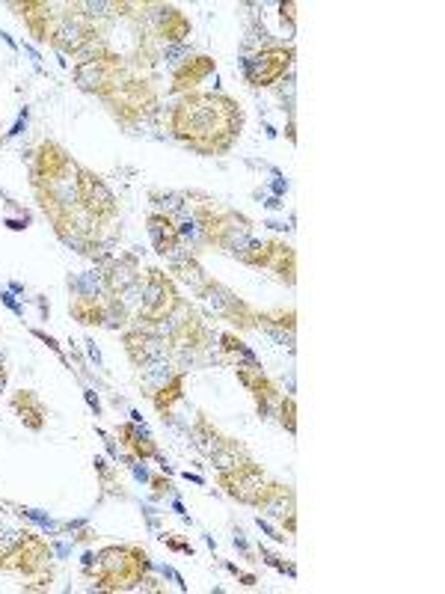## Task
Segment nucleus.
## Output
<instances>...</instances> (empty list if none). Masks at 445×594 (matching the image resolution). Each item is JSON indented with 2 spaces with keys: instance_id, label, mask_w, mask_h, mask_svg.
Returning a JSON list of instances; mask_svg holds the SVG:
<instances>
[{
  "instance_id": "obj_1",
  "label": "nucleus",
  "mask_w": 445,
  "mask_h": 594,
  "mask_svg": "<svg viewBox=\"0 0 445 594\" xmlns=\"http://www.w3.org/2000/svg\"><path fill=\"white\" fill-rule=\"evenodd\" d=\"M244 125L241 104L214 93H190L170 113V131L202 155H223L232 149Z\"/></svg>"
},
{
  "instance_id": "obj_2",
  "label": "nucleus",
  "mask_w": 445,
  "mask_h": 594,
  "mask_svg": "<svg viewBox=\"0 0 445 594\" xmlns=\"http://www.w3.org/2000/svg\"><path fill=\"white\" fill-rule=\"evenodd\" d=\"M149 574V553L137 544L104 547L92 565L95 589L101 592H134Z\"/></svg>"
},
{
  "instance_id": "obj_3",
  "label": "nucleus",
  "mask_w": 445,
  "mask_h": 594,
  "mask_svg": "<svg viewBox=\"0 0 445 594\" xmlns=\"http://www.w3.org/2000/svg\"><path fill=\"white\" fill-rule=\"evenodd\" d=\"M125 60L110 51V48H95L92 57H81L78 66H75V81L81 84V90L95 93L101 99H107L122 81H125Z\"/></svg>"
},
{
  "instance_id": "obj_4",
  "label": "nucleus",
  "mask_w": 445,
  "mask_h": 594,
  "mask_svg": "<svg viewBox=\"0 0 445 594\" xmlns=\"http://www.w3.org/2000/svg\"><path fill=\"white\" fill-rule=\"evenodd\" d=\"M193 217H196V223H199L205 241L214 244V247H223V250H226V247H235V241H238L241 235L250 232V220H247V217H241V214H235V211H229V208H220V205L211 202V199L196 202Z\"/></svg>"
},
{
  "instance_id": "obj_5",
  "label": "nucleus",
  "mask_w": 445,
  "mask_h": 594,
  "mask_svg": "<svg viewBox=\"0 0 445 594\" xmlns=\"http://www.w3.org/2000/svg\"><path fill=\"white\" fill-rule=\"evenodd\" d=\"M178 306H181V297H178L173 277L161 268H149L143 280V303H140L137 318L143 324H164L176 315Z\"/></svg>"
},
{
  "instance_id": "obj_6",
  "label": "nucleus",
  "mask_w": 445,
  "mask_h": 594,
  "mask_svg": "<svg viewBox=\"0 0 445 594\" xmlns=\"http://www.w3.org/2000/svg\"><path fill=\"white\" fill-rule=\"evenodd\" d=\"M95 21L89 18V12H81V6H69L66 15H54V27H51V45H57L66 54H84L87 48L95 45Z\"/></svg>"
},
{
  "instance_id": "obj_7",
  "label": "nucleus",
  "mask_w": 445,
  "mask_h": 594,
  "mask_svg": "<svg viewBox=\"0 0 445 594\" xmlns=\"http://www.w3.org/2000/svg\"><path fill=\"white\" fill-rule=\"evenodd\" d=\"M51 547L39 535H21L15 544L0 547V571H12L21 577H33L48 568Z\"/></svg>"
},
{
  "instance_id": "obj_8",
  "label": "nucleus",
  "mask_w": 445,
  "mask_h": 594,
  "mask_svg": "<svg viewBox=\"0 0 445 594\" xmlns=\"http://www.w3.org/2000/svg\"><path fill=\"white\" fill-rule=\"evenodd\" d=\"M241 262L253 265V268H267L273 271L279 280H285L288 286H294V274H297V256L294 250L285 244V241H276V238H267L259 244H250L247 250H238Z\"/></svg>"
},
{
  "instance_id": "obj_9",
  "label": "nucleus",
  "mask_w": 445,
  "mask_h": 594,
  "mask_svg": "<svg viewBox=\"0 0 445 594\" xmlns=\"http://www.w3.org/2000/svg\"><path fill=\"white\" fill-rule=\"evenodd\" d=\"M110 107L113 113L122 119V122H140L146 119L155 107H158V96L152 90L149 81H140V78H125L110 96Z\"/></svg>"
},
{
  "instance_id": "obj_10",
  "label": "nucleus",
  "mask_w": 445,
  "mask_h": 594,
  "mask_svg": "<svg viewBox=\"0 0 445 594\" xmlns=\"http://www.w3.org/2000/svg\"><path fill=\"white\" fill-rule=\"evenodd\" d=\"M75 199L92 223H107L116 217V197L95 173H89L84 167L75 170Z\"/></svg>"
},
{
  "instance_id": "obj_11",
  "label": "nucleus",
  "mask_w": 445,
  "mask_h": 594,
  "mask_svg": "<svg viewBox=\"0 0 445 594\" xmlns=\"http://www.w3.org/2000/svg\"><path fill=\"white\" fill-rule=\"evenodd\" d=\"M78 167L72 164V158L66 155L63 146L45 140L36 149V161H33V188H51L60 191V185L75 173Z\"/></svg>"
},
{
  "instance_id": "obj_12",
  "label": "nucleus",
  "mask_w": 445,
  "mask_h": 594,
  "mask_svg": "<svg viewBox=\"0 0 445 594\" xmlns=\"http://www.w3.org/2000/svg\"><path fill=\"white\" fill-rule=\"evenodd\" d=\"M217 482H220V488L232 496V499L247 502V505H256V499H259L262 488H265L267 476L256 461L244 458V461H238V464L220 470V479H217Z\"/></svg>"
},
{
  "instance_id": "obj_13",
  "label": "nucleus",
  "mask_w": 445,
  "mask_h": 594,
  "mask_svg": "<svg viewBox=\"0 0 445 594\" xmlns=\"http://www.w3.org/2000/svg\"><path fill=\"white\" fill-rule=\"evenodd\" d=\"M294 63V48L291 45H270L262 48L259 54H253L247 60V81L253 87H273L279 78H285V72Z\"/></svg>"
},
{
  "instance_id": "obj_14",
  "label": "nucleus",
  "mask_w": 445,
  "mask_h": 594,
  "mask_svg": "<svg viewBox=\"0 0 445 594\" xmlns=\"http://www.w3.org/2000/svg\"><path fill=\"white\" fill-rule=\"evenodd\" d=\"M238 381L253 393L256 398V407H259V416L265 419L267 413H270V407L273 404H279V387L270 381L265 375V369L259 366V363H238Z\"/></svg>"
},
{
  "instance_id": "obj_15",
  "label": "nucleus",
  "mask_w": 445,
  "mask_h": 594,
  "mask_svg": "<svg viewBox=\"0 0 445 594\" xmlns=\"http://www.w3.org/2000/svg\"><path fill=\"white\" fill-rule=\"evenodd\" d=\"M214 72H217V60H214V57H205V54L187 57L176 69V75H173L170 93H173V96H190V93H193L208 75H214Z\"/></svg>"
},
{
  "instance_id": "obj_16",
  "label": "nucleus",
  "mask_w": 445,
  "mask_h": 594,
  "mask_svg": "<svg viewBox=\"0 0 445 594\" xmlns=\"http://www.w3.org/2000/svg\"><path fill=\"white\" fill-rule=\"evenodd\" d=\"M208 342H211V333H208L205 321L193 309H187L184 318L176 321V327H173V345L178 351H205Z\"/></svg>"
},
{
  "instance_id": "obj_17",
  "label": "nucleus",
  "mask_w": 445,
  "mask_h": 594,
  "mask_svg": "<svg viewBox=\"0 0 445 594\" xmlns=\"http://www.w3.org/2000/svg\"><path fill=\"white\" fill-rule=\"evenodd\" d=\"M104 280H107L110 295L122 297L131 286L140 283V265H137V259H134V256H119V259H113V262L107 265Z\"/></svg>"
},
{
  "instance_id": "obj_18",
  "label": "nucleus",
  "mask_w": 445,
  "mask_h": 594,
  "mask_svg": "<svg viewBox=\"0 0 445 594\" xmlns=\"http://www.w3.org/2000/svg\"><path fill=\"white\" fill-rule=\"evenodd\" d=\"M21 21L27 24L30 36L36 42H51V27H54V12L48 3H15Z\"/></svg>"
},
{
  "instance_id": "obj_19",
  "label": "nucleus",
  "mask_w": 445,
  "mask_h": 594,
  "mask_svg": "<svg viewBox=\"0 0 445 594\" xmlns=\"http://www.w3.org/2000/svg\"><path fill=\"white\" fill-rule=\"evenodd\" d=\"M149 235H152V244L161 256H173L178 250L181 229L170 214H149Z\"/></svg>"
},
{
  "instance_id": "obj_20",
  "label": "nucleus",
  "mask_w": 445,
  "mask_h": 594,
  "mask_svg": "<svg viewBox=\"0 0 445 594\" xmlns=\"http://www.w3.org/2000/svg\"><path fill=\"white\" fill-rule=\"evenodd\" d=\"M12 410L18 413V419H21L30 431H42L45 422H48V407H45V401L36 396V393H30V390H21V393L12 396Z\"/></svg>"
},
{
  "instance_id": "obj_21",
  "label": "nucleus",
  "mask_w": 445,
  "mask_h": 594,
  "mask_svg": "<svg viewBox=\"0 0 445 594\" xmlns=\"http://www.w3.org/2000/svg\"><path fill=\"white\" fill-rule=\"evenodd\" d=\"M72 318L81 321V324H89V327H101V324L110 321V300L92 295L75 297L72 300Z\"/></svg>"
},
{
  "instance_id": "obj_22",
  "label": "nucleus",
  "mask_w": 445,
  "mask_h": 594,
  "mask_svg": "<svg viewBox=\"0 0 445 594\" xmlns=\"http://www.w3.org/2000/svg\"><path fill=\"white\" fill-rule=\"evenodd\" d=\"M125 354L134 366H149L158 354V339L143 333V330H128L125 333Z\"/></svg>"
},
{
  "instance_id": "obj_23",
  "label": "nucleus",
  "mask_w": 445,
  "mask_h": 594,
  "mask_svg": "<svg viewBox=\"0 0 445 594\" xmlns=\"http://www.w3.org/2000/svg\"><path fill=\"white\" fill-rule=\"evenodd\" d=\"M158 36L164 39V42H184L187 36H190V18L176 9V6H167V9H161V18H158Z\"/></svg>"
},
{
  "instance_id": "obj_24",
  "label": "nucleus",
  "mask_w": 445,
  "mask_h": 594,
  "mask_svg": "<svg viewBox=\"0 0 445 594\" xmlns=\"http://www.w3.org/2000/svg\"><path fill=\"white\" fill-rule=\"evenodd\" d=\"M119 437H122V446L131 452V458H137V461L158 458V446H155V440H152V437H146V434H140V428H137L134 422L122 425V428H119Z\"/></svg>"
},
{
  "instance_id": "obj_25",
  "label": "nucleus",
  "mask_w": 445,
  "mask_h": 594,
  "mask_svg": "<svg viewBox=\"0 0 445 594\" xmlns=\"http://www.w3.org/2000/svg\"><path fill=\"white\" fill-rule=\"evenodd\" d=\"M184 381H187V375L184 372H178L173 378H167V384H161L158 387V393L152 396V404H155V410L167 419L170 416V410L176 407L181 396H184Z\"/></svg>"
},
{
  "instance_id": "obj_26",
  "label": "nucleus",
  "mask_w": 445,
  "mask_h": 594,
  "mask_svg": "<svg viewBox=\"0 0 445 594\" xmlns=\"http://www.w3.org/2000/svg\"><path fill=\"white\" fill-rule=\"evenodd\" d=\"M173 271H176L184 283H190V286H193V292H196V295H208L211 289H217V283H211V280L205 277V271L199 268V262H196L193 256L176 262V268H173Z\"/></svg>"
},
{
  "instance_id": "obj_27",
  "label": "nucleus",
  "mask_w": 445,
  "mask_h": 594,
  "mask_svg": "<svg viewBox=\"0 0 445 594\" xmlns=\"http://www.w3.org/2000/svg\"><path fill=\"white\" fill-rule=\"evenodd\" d=\"M223 318H229V321H235V324H241V327H256V324H259V312H256L253 306H247L244 300H238V297L232 295H226Z\"/></svg>"
},
{
  "instance_id": "obj_28",
  "label": "nucleus",
  "mask_w": 445,
  "mask_h": 594,
  "mask_svg": "<svg viewBox=\"0 0 445 594\" xmlns=\"http://www.w3.org/2000/svg\"><path fill=\"white\" fill-rule=\"evenodd\" d=\"M220 351H223V357H226V360H232L235 366H238L241 360H244V363H256L253 351H250V348H247L235 333H223V336H220Z\"/></svg>"
},
{
  "instance_id": "obj_29",
  "label": "nucleus",
  "mask_w": 445,
  "mask_h": 594,
  "mask_svg": "<svg viewBox=\"0 0 445 594\" xmlns=\"http://www.w3.org/2000/svg\"><path fill=\"white\" fill-rule=\"evenodd\" d=\"M259 321L267 324V327H279V330H288V333H294V327H297V312H294V306H288V309H270V312H259Z\"/></svg>"
},
{
  "instance_id": "obj_30",
  "label": "nucleus",
  "mask_w": 445,
  "mask_h": 594,
  "mask_svg": "<svg viewBox=\"0 0 445 594\" xmlns=\"http://www.w3.org/2000/svg\"><path fill=\"white\" fill-rule=\"evenodd\" d=\"M276 407H279V422H282V428H285L288 434H297V401L291 396H282Z\"/></svg>"
},
{
  "instance_id": "obj_31",
  "label": "nucleus",
  "mask_w": 445,
  "mask_h": 594,
  "mask_svg": "<svg viewBox=\"0 0 445 594\" xmlns=\"http://www.w3.org/2000/svg\"><path fill=\"white\" fill-rule=\"evenodd\" d=\"M279 12H282V21L288 18V24H294V12H297V6H294V3H282V6H279Z\"/></svg>"
},
{
  "instance_id": "obj_32",
  "label": "nucleus",
  "mask_w": 445,
  "mask_h": 594,
  "mask_svg": "<svg viewBox=\"0 0 445 594\" xmlns=\"http://www.w3.org/2000/svg\"><path fill=\"white\" fill-rule=\"evenodd\" d=\"M152 485H155V494L158 496L164 494V491H170V482H164L161 476H155V479H152Z\"/></svg>"
},
{
  "instance_id": "obj_33",
  "label": "nucleus",
  "mask_w": 445,
  "mask_h": 594,
  "mask_svg": "<svg viewBox=\"0 0 445 594\" xmlns=\"http://www.w3.org/2000/svg\"><path fill=\"white\" fill-rule=\"evenodd\" d=\"M6 378H9V372H6V366L0 363V393H3V387H6Z\"/></svg>"
}]
</instances>
